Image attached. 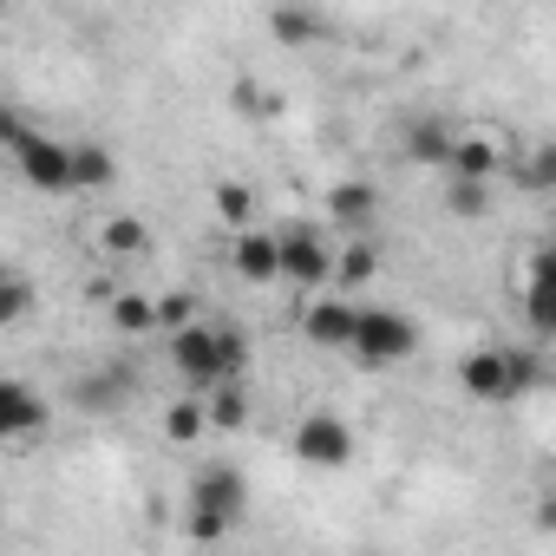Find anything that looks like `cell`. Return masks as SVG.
I'll return each mask as SVG.
<instances>
[{"instance_id":"6da1fadb","label":"cell","mask_w":556,"mask_h":556,"mask_svg":"<svg viewBox=\"0 0 556 556\" xmlns=\"http://www.w3.org/2000/svg\"><path fill=\"white\" fill-rule=\"evenodd\" d=\"M458 387L484 406H504V400H523L543 387V354L536 348H478L458 361Z\"/></svg>"},{"instance_id":"7a4b0ae2","label":"cell","mask_w":556,"mask_h":556,"mask_svg":"<svg viewBox=\"0 0 556 556\" xmlns=\"http://www.w3.org/2000/svg\"><path fill=\"white\" fill-rule=\"evenodd\" d=\"M354 361L367 367H400L419 354V321L400 315V308H354V341H348Z\"/></svg>"},{"instance_id":"3957f363","label":"cell","mask_w":556,"mask_h":556,"mask_svg":"<svg viewBox=\"0 0 556 556\" xmlns=\"http://www.w3.org/2000/svg\"><path fill=\"white\" fill-rule=\"evenodd\" d=\"M328 268H334V249H328L321 223H282V229H275V282L321 289Z\"/></svg>"},{"instance_id":"277c9868","label":"cell","mask_w":556,"mask_h":556,"mask_svg":"<svg viewBox=\"0 0 556 556\" xmlns=\"http://www.w3.org/2000/svg\"><path fill=\"white\" fill-rule=\"evenodd\" d=\"M14 164H21V177H27L34 190H47V197H66V190H73V151H66L60 138L34 131V125L14 138Z\"/></svg>"},{"instance_id":"5b68a950","label":"cell","mask_w":556,"mask_h":556,"mask_svg":"<svg viewBox=\"0 0 556 556\" xmlns=\"http://www.w3.org/2000/svg\"><path fill=\"white\" fill-rule=\"evenodd\" d=\"M295 458L315 465V471H341V465L354 458V426H348L341 413H308V419L295 426Z\"/></svg>"},{"instance_id":"8992f818","label":"cell","mask_w":556,"mask_h":556,"mask_svg":"<svg viewBox=\"0 0 556 556\" xmlns=\"http://www.w3.org/2000/svg\"><path fill=\"white\" fill-rule=\"evenodd\" d=\"M170 367L184 374V387H190V393H210V387L223 380V361H216V328H203V321L170 328Z\"/></svg>"},{"instance_id":"52a82bcc","label":"cell","mask_w":556,"mask_h":556,"mask_svg":"<svg viewBox=\"0 0 556 556\" xmlns=\"http://www.w3.org/2000/svg\"><path fill=\"white\" fill-rule=\"evenodd\" d=\"M190 510H216V517L242 523V510H249V478H242L236 465H203V471L190 478Z\"/></svg>"},{"instance_id":"ba28073f","label":"cell","mask_w":556,"mask_h":556,"mask_svg":"<svg viewBox=\"0 0 556 556\" xmlns=\"http://www.w3.org/2000/svg\"><path fill=\"white\" fill-rule=\"evenodd\" d=\"M302 334H308L321 354H348V341H354V302H348V295L308 302V308H302Z\"/></svg>"},{"instance_id":"9c48e42d","label":"cell","mask_w":556,"mask_h":556,"mask_svg":"<svg viewBox=\"0 0 556 556\" xmlns=\"http://www.w3.org/2000/svg\"><path fill=\"white\" fill-rule=\"evenodd\" d=\"M445 170H458V177H497L504 170V144L491 131H452Z\"/></svg>"},{"instance_id":"30bf717a","label":"cell","mask_w":556,"mask_h":556,"mask_svg":"<svg viewBox=\"0 0 556 556\" xmlns=\"http://www.w3.org/2000/svg\"><path fill=\"white\" fill-rule=\"evenodd\" d=\"M40 426H47V406H40V393L0 374V439H27V432H40Z\"/></svg>"},{"instance_id":"8fae6325","label":"cell","mask_w":556,"mask_h":556,"mask_svg":"<svg viewBox=\"0 0 556 556\" xmlns=\"http://www.w3.org/2000/svg\"><path fill=\"white\" fill-rule=\"evenodd\" d=\"M523 308H530V334H536V341H549V334H556V295H549V249H536V255H530V268H523Z\"/></svg>"},{"instance_id":"7c38bea8","label":"cell","mask_w":556,"mask_h":556,"mask_svg":"<svg viewBox=\"0 0 556 556\" xmlns=\"http://www.w3.org/2000/svg\"><path fill=\"white\" fill-rule=\"evenodd\" d=\"M374 210H380V197H374V184H334L328 190V216H334V229H348V236H367L374 229Z\"/></svg>"},{"instance_id":"4fadbf2b","label":"cell","mask_w":556,"mask_h":556,"mask_svg":"<svg viewBox=\"0 0 556 556\" xmlns=\"http://www.w3.org/2000/svg\"><path fill=\"white\" fill-rule=\"evenodd\" d=\"M229 268L242 282H275V229H236V249H229Z\"/></svg>"},{"instance_id":"5bb4252c","label":"cell","mask_w":556,"mask_h":556,"mask_svg":"<svg viewBox=\"0 0 556 556\" xmlns=\"http://www.w3.org/2000/svg\"><path fill=\"white\" fill-rule=\"evenodd\" d=\"M268 34L282 40V47H315L321 40V14L295 8V0H275V8H268Z\"/></svg>"},{"instance_id":"9a60e30c","label":"cell","mask_w":556,"mask_h":556,"mask_svg":"<svg viewBox=\"0 0 556 556\" xmlns=\"http://www.w3.org/2000/svg\"><path fill=\"white\" fill-rule=\"evenodd\" d=\"M203 413H210L216 432H242V426H249V387H242V380H216L210 400H203Z\"/></svg>"},{"instance_id":"2e32d148","label":"cell","mask_w":556,"mask_h":556,"mask_svg":"<svg viewBox=\"0 0 556 556\" xmlns=\"http://www.w3.org/2000/svg\"><path fill=\"white\" fill-rule=\"evenodd\" d=\"M34 302H40L34 275H21V268H0V328H21V321L34 315Z\"/></svg>"},{"instance_id":"e0dca14e","label":"cell","mask_w":556,"mask_h":556,"mask_svg":"<svg viewBox=\"0 0 556 556\" xmlns=\"http://www.w3.org/2000/svg\"><path fill=\"white\" fill-rule=\"evenodd\" d=\"M112 177H118V157L105 144H92V138L73 144V190H105Z\"/></svg>"},{"instance_id":"ac0fdd59","label":"cell","mask_w":556,"mask_h":556,"mask_svg":"<svg viewBox=\"0 0 556 556\" xmlns=\"http://www.w3.org/2000/svg\"><path fill=\"white\" fill-rule=\"evenodd\" d=\"M445 151H452V125H445V118H419V125L406 131V157H413V164H439V170H445Z\"/></svg>"},{"instance_id":"d6986e66","label":"cell","mask_w":556,"mask_h":556,"mask_svg":"<svg viewBox=\"0 0 556 556\" xmlns=\"http://www.w3.org/2000/svg\"><path fill=\"white\" fill-rule=\"evenodd\" d=\"M374 268H380V255H374L361 236H348V249L334 255V268H328V275H334L341 289H367V282H374Z\"/></svg>"},{"instance_id":"ffe728a7","label":"cell","mask_w":556,"mask_h":556,"mask_svg":"<svg viewBox=\"0 0 556 556\" xmlns=\"http://www.w3.org/2000/svg\"><path fill=\"white\" fill-rule=\"evenodd\" d=\"M452 184H445V210L452 216H484L491 210V177H458V170H445Z\"/></svg>"},{"instance_id":"44dd1931","label":"cell","mask_w":556,"mask_h":556,"mask_svg":"<svg viewBox=\"0 0 556 556\" xmlns=\"http://www.w3.org/2000/svg\"><path fill=\"white\" fill-rule=\"evenodd\" d=\"M99 249L118 255V262H125V255H144V249H151V229H144L138 216H112V223L99 229Z\"/></svg>"},{"instance_id":"7402d4cb","label":"cell","mask_w":556,"mask_h":556,"mask_svg":"<svg viewBox=\"0 0 556 556\" xmlns=\"http://www.w3.org/2000/svg\"><path fill=\"white\" fill-rule=\"evenodd\" d=\"M203 432H210V413H203V400H197V393H190V400H177V406L164 413V439H170V445H197Z\"/></svg>"},{"instance_id":"603a6c76","label":"cell","mask_w":556,"mask_h":556,"mask_svg":"<svg viewBox=\"0 0 556 556\" xmlns=\"http://www.w3.org/2000/svg\"><path fill=\"white\" fill-rule=\"evenodd\" d=\"M216 216H223L229 229H242V223L255 216V190L236 184V177H223V184H216Z\"/></svg>"},{"instance_id":"cb8c5ba5","label":"cell","mask_w":556,"mask_h":556,"mask_svg":"<svg viewBox=\"0 0 556 556\" xmlns=\"http://www.w3.org/2000/svg\"><path fill=\"white\" fill-rule=\"evenodd\" d=\"M112 321H118L125 334H144V328L157 321V302H144V295H118V289H112Z\"/></svg>"},{"instance_id":"d4e9b609","label":"cell","mask_w":556,"mask_h":556,"mask_svg":"<svg viewBox=\"0 0 556 556\" xmlns=\"http://www.w3.org/2000/svg\"><path fill=\"white\" fill-rule=\"evenodd\" d=\"M549 184H556V151H549V144H536V157L523 164V190H530V197H543Z\"/></svg>"},{"instance_id":"484cf974","label":"cell","mask_w":556,"mask_h":556,"mask_svg":"<svg viewBox=\"0 0 556 556\" xmlns=\"http://www.w3.org/2000/svg\"><path fill=\"white\" fill-rule=\"evenodd\" d=\"M118 393H125V374H105V380H79V400H86V406H99V413H105V406H118Z\"/></svg>"},{"instance_id":"4316f807","label":"cell","mask_w":556,"mask_h":556,"mask_svg":"<svg viewBox=\"0 0 556 556\" xmlns=\"http://www.w3.org/2000/svg\"><path fill=\"white\" fill-rule=\"evenodd\" d=\"M229 530H236L229 517H216V510H190V536H197V543H216V536H229Z\"/></svg>"},{"instance_id":"83f0119b","label":"cell","mask_w":556,"mask_h":556,"mask_svg":"<svg viewBox=\"0 0 556 556\" xmlns=\"http://www.w3.org/2000/svg\"><path fill=\"white\" fill-rule=\"evenodd\" d=\"M229 105H236V112H262L268 99H262V86H255V79H236V86H229Z\"/></svg>"},{"instance_id":"f1b7e54d","label":"cell","mask_w":556,"mask_h":556,"mask_svg":"<svg viewBox=\"0 0 556 556\" xmlns=\"http://www.w3.org/2000/svg\"><path fill=\"white\" fill-rule=\"evenodd\" d=\"M157 321H164V328H184V321H197V315H190L184 295H164V302H157Z\"/></svg>"},{"instance_id":"f546056e","label":"cell","mask_w":556,"mask_h":556,"mask_svg":"<svg viewBox=\"0 0 556 556\" xmlns=\"http://www.w3.org/2000/svg\"><path fill=\"white\" fill-rule=\"evenodd\" d=\"M27 131V118L14 112V105H0V151H14V138Z\"/></svg>"},{"instance_id":"4dcf8cb0","label":"cell","mask_w":556,"mask_h":556,"mask_svg":"<svg viewBox=\"0 0 556 556\" xmlns=\"http://www.w3.org/2000/svg\"><path fill=\"white\" fill-rule=\"evenodd\" d=\"M0 14H8V0H0Z\"/></svg>"}]
</instances>
